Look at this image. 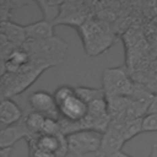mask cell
<instances>
[{
  "label": "cell",
  "instance_id": "6da1fadb",
  "mask_svg": "<svg viewBox=\"0 0 157 157\" xmlns=\"http://www.w3.org/2000/svg\"><path fill=\"white\" fill-rule=\"evenodd\" d=\"M76 29L82 39L86 53L90 56H97L104 53L114 43V36L108 26L92 17Z\"/></svg>",
  "mask_w": 157,
  "mask_h": 157
},
{
  "label": "cell",
  "instance_id": "7a4b0ae2",
  "mask_svg": "<svg viewBox=\"0 0 157 157\" xmlns=\"http://www.w3.org/2000/svg\"><path fill=\"white\" fill-rule=\"evenodd\" d=\"M22 48L31 55V58L42 60L45 64L55 66L63 61L69 49V44L55 36L53 38L40 40L27 39Z\"/></svg>",
  "mask_w": 157,
  "mask_h": 157
},
{
  "label": "cell",
  "instance_id": "3957f363",
  "mask_svg": "<svg viewBox=\"0 0 157 157\" xmlns=\"http://www.w3.org/2000/svg\"><path fill=\"white\" fill-rule=\"evenodd\" d=\"M136 83L130 78L125 66L107 67L102 74V88L105 97H131Z\"/></svg>",
  "mask_w": 157,
  "mask_h": 157
},
{
  "label": "cell",
  "instance_id": "277c9868",
  "mask_svg": "<svg viewBox=\"0 0 157 157\" xmlns=\"http://www.w3.org/2000/svg\"><path fill=\"white\" fill-rule=\"evenodd\" d=\"M48 67L38 69H27L17 74H5L1 76V97L12 98L22 92H25L29 86H32L37 78L47 70Z\"/></svg>",
  "mask_w": 157,
  "mask_h": 157
},
{
  "label": "cell",
  "instance_id": "5b68a950",
  "mask_svg": "<svg viewBox=\"0 0 157 157\" xmlns=\"http://www.w3.org/2000/svg\"><path fill=\"white\" fill-rule=\"evenodd\" d=\"M102 136V132L94 130H81L67 135L69 153L75 157H83L88 153L96 155L101 147Z\"/></svg>",
  "mask_w": 157,
  "mask_h": 157
},
{
  "label": "cell",
  "instance_id": "8992f818",
  "mask_svg": "<svg viewBox=\"0 0 157 157\" xmlns=\"http://www.w3.org/2000/svg\"><path fill=\"white\" fill-rule=\"evenodd\" d=\"M88 18H91L90 5L82 1H64L60 11L59 18L54 22V26L58 25H69L78 28Z\"/></svg>",
  "mask_w": 157,
  "mask_h": 157
},
{
  "label": "cell",
  "instance_id": "52a82bcc",
  "mask_svg": "<svg viewBox=\"0 0 157 157\" xmlns=\"http://www.w3.org/2000/svg\"><path fill=\"white\" fill-rule=\"evenodd\" d=\"M28 104L32 112H37L45 118L55 120L60 119L59 108L53 93H49L47 91H36L28 97Z\"/></svg>",
  "mask_w": 157,
  "mask_h": 157
},
{
  "label": "cell",
  "instance_id": "ba28073f",
  "mask_svg": "<svg viewBox=\"0 0 157 157\" xmlns=\"http://www.w3.org/2000/svg\"><path fill=\"white\" fill-rule=\"evenodd\" d=\"M60 118L69 121H80L85 119L88 114V105L85 103L75 92L71 97L65 99L58 105Z\"/></svg>",
  "mask_w": 157,
  "mask_h": 157
},
{
  "label": "cell",
  "instance_id": "9c48e42d",
  "mask_svg": "<svg viewBox=\"0 0 157 157\" xmlns=\"http://www.w3.org/2000/svg\"><path fill=\"white\" fill-rule=\"evenodd\" d=\"M126 141L119 132V130L114 126H110L107 129V131L102 136V142L98 152L96 153L97 157H112L113 155L121 151V147L124 146Z\"/></svg>",
  "mask_w": 157,
  "mask_h": 157
},
{
  "label": "cell",
  "instance_id": "30bf717a",
  "mask_svg": "<svg viewBox=\"0 0 157 157\" xmlns=\"http://www.w3.org/2000/svg\"><path fill=\"white\" fill-rule=\"evenodd\" d=\"M23 120V112L20 105L11 98H1L0 103V123L2 128L18 124Z\"/></svg>",
  "mask_w": 157,
  "mask_h": 157
},
{
  "label": "cell",
  "instance_id": "8fae6325",
  "mask_svg": "<svg viewBox=\"0 0 157 157\" xmlns=\"http://www.w3.org/2000/svg\"><path fill=\"white\" fill-rule=\"evenodd\" d=\"M28 136H31V132L27 129L23 120L18 124L1 128V130H0V148L12 147L18 140H21V139L26 140Z\"/></svg>",
  "mask_w": 157,
  "mask_h": 157
},
{
  "label": "cell",
  "instance_id": "7c38bea8",
  "mask_svg": "<svg viewBox=\"0 0 157 157\" xmlns=\"http://www.w3.org/2000/svg\"><path fill=\"white\" fill-rule=\"evenodd\" d=\"M1 37H4L11 45L16 48H21L27 40L25 26L12 21L1 22Z\"/></svg>",
  "mask_w": 157,
  "mask_h": 157
},
{
  "label": "cell",
  "instance_id": "4fadbf2b",
  "mask_svg": "<svg viewBox=\"0 0 157 157\" xmlns=\"http://www.w3.org/2000/svg\"><path fill=\"white\" fill-rule=\"evenodd\" d=\"M54 27H55L54 23L42 18L33 23L25 25V31H26L27 39L40 40V39H48V38L55 37Z\"/></svg>",
  "mask_w": 157,
  "mask_h": 157
},
{
  "label": "cell",
  "instance_id": "5bb4252c",
  "mask_svg": "<svg viewBox=\"0 0 157 157\" xmlns=\"http://www.w3.org/2000/svg\"><path fill=\"white\" fill-rule=\"evenodd\" d=\"M63 2L64 1H44V0L34 1V4L40 9L43 13V20H47L52 23H54L59 18Z\"/></svg>",
  "mask_w": 157,
  "mask_h": 157
},
{
  "label": "cell",
  "instance_id": "9a60e30c",
  "mask_svg": "<svg viewBox=\"0 0 157 157\" xmlns=\"http://www.w3.org/2000/svg\"><path fill=\"white\" fill-rule=\"evenodd\" d=\"M109 125L117 128L126 142L129 140L134 139L136 135L144 132L142 131V118L141 119H135V120H129V121H125V123H121V124L110 123Z\"/></svg>",
  "mask_w": 157,
  "mask_h": 157
},
{
  "label": "cell",
  "instance_id": "2e32d148",
  "mask_svg": "<svg viewBox=\"0 0 157 157\" xmlns=\"http://www.w3.org/2000/svg\"><path fill=\"white\" fill-rule=\"evenodd\" d=\"M76 94L85 102L87 105L97 99L105 98V93L103 88H94V87H85V86H76L75 87Z\"/></svg>",
  "mask_w": 157,
  "mask_h": 157
},
{
  "label": "cell",
  "instance_id": "e0dca14e",
  "mask_svg": "<svg viewBox=\"0 0 157 157\" xmlns=\"http://www.w3.org/2000/svg\"><path fill=\"white\" fill-rule=\"evenodd\" d=\"M27 129L29 130L31 135H40L43 130V125L45 121V117L37 113V112H31L25 119H23Z\"/></svg>",
  "mask_w": 157,
  "mask_h": 157
},
{
  "label": "cell",
  "instance_id": "ac0fdd59",
  "mask_svg": "<svg viewBox=\"0 0 157 157\" xmlns=\"http://www.w3.org/2000/svg\"><path fill=\"white\" fill-rule=\"evenodd\" d=\"M72 94H75V87L69 86V85H63L60 87H58L55 90V92L53 93L56 104L59 105L60 103H63L65 99H67L69 97H71Z\"/></svg>",
  "mask_w": 157,
  "mask_h": 157
},
{
  "label": "cell",
  "instance_id": "d6986e66",
  "mask_svg": "<svg viewBox=\"0 0 157 157\" xmlns=\"http://www.w3.org/2000/svg\"><path fill=\"white\" fill-rule=\"evenodd\" d=\"M144 132H157V114H146L142 118Z\"/></svg>",
  "mask_w": 157,
  "mask_h": 157
},
{
  "label": "cell",
  "instance_id": "ffe728a7",
  "mask_svg": "<svg viewBox=\"0 0 157 157\" xmlns=\"http://www.w3.org/2000/svg\"><path fill=\"white\" fill-rule=\"evenodd\" d=\"M16 10L13 1H6V0H1L0 1V18L1 22H7L11 21V12Z\"/></svg>",
  "mask_w": 157,
  "mask_h": 157
},
{
  "label": "cell",
  "instance_id": "44dd1931",
  "mask_svg": "<svg viewBox=\"0 0 157 157\" xmlns=\"http://www.w3.org/2000/svg\"><path fill=\"white\" fill-rule=\"evenodd\" d=\"M28 156L29 157H56V155L44 151V150H40V148H37V147L28 148Z\"/></svg>",
  "mask_w": 157,
  "mask_h": 157
},
{
  "label": "cell",
  "instance_id": "7402d4cb",
  "mask_svg": "<svg viewBox=\"0 0 157 157\" xmlns=\"http://www.w3.org/2000/svg\"><path fill=\"white\" fill-rule=\"evenodd\" d=\"M147 114H157V94L153 96V98H152V101L148 105Z\"/></svg>",
  "mask_w": 157,
  "mask_h": 157
},
{
  "label": "cell",
  "instance_id": "603a6c76",
  "mask_svg": "<svg viewBox=\"0 0 157 157\" xmlns=\"http://www.w3.org/2000/svg\"><path fill=\"white\" fill-rule=\"evenodd\" d=\"M11 152H12V147L0 148V157H10Z\"/></svg>",
  "mask_w": 157,
  "mask_h": 157
},
{
  "label": "cell",
  "instance_id": "cb8c5ba5",
  "mask_svg": "<svg viewBox=\"0 0 157 157\" xmlns=\"http://www.w3.org/2000/svg\"><path fill=\"white\" fill-rule=\"evenodd\" d=\"M148 157H157V144H153L152 150H151V153H150Z\"/></svg>",
  "mask_w": 157,
  "mask_h": 157
},
{
  "label": "cell",
  "instance_id": "d4e9b609",
  "mask_svg": "<svg viewBox=\"0 0 157 157\" xmlns=\"http://www.w3.org/2000/svg\"><path fill=\"white\" fill-rule=\"evenodd\" d=\"M112 157H132V156H130V155H128V153H125V152H123V151H119L118 153L113 155Z\"/></svg>",
  "mask_w": 157,
  "mask_h": 157
},
{
  "label": "cell",
  "instance_id": "484cf974",
  "mask_svg": "<svg viewBox=\"0 0 157 157\" xmlns=\"http://www.w3.org/2000/svg\"><path fill=\"white\" fill-rule=\"evenodd\" d=\"M28 157H29V156H28Z\"/></svg>",
  "mask_w": 157,
  "mask_h": 157
}]
</instances>
